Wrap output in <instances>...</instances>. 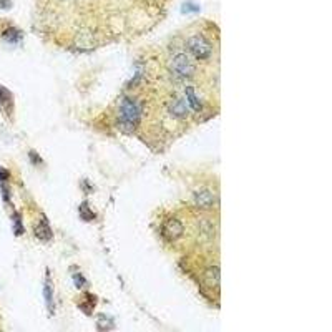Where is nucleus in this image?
<instances>
[{
  "mask_svg": "<svg viewBox=\"0 0 332 332\" xmlns=\"http://www.w3.org/2000/svg\"><path fill=\"white\" fill-rule=\"evenodd\" d=\"M143 105L139 98L133 95H125L116 105V125L120 126L121 132L132 133L138 128L141 121Z\"/></svg>",
  "mask_w": 332,
  "mask_h": 332,
  "instance_id": "f257e3e1",
  "label": "nucleus"
},
{
  "mask_svg": "<svg viewBox=\"0 0 332 332\" xmlns=\"http://www.w3.org/2000/svg\"><path fill=\"white\" fill-rule=\"evenodd\" d=\"M168 70L176 82H193L196 77V62L183 47H171L168 54Z\"/></svg>",
  "mask_w": 332,
  "mask_h": 332,
  "instance_id": "f03ea898",
  "label": "nucleus"
},
{
  "mask_svg": "<svg viewBox=\"0 0 332 332\" xmlns=\"http://www.w3.org/2000/svg\"><path fill=\"white\" fill-rule=\"evenodd\" d=\"M183 49L194 62H209L215 56V43L204 32H191L185 38Z\"/></svg>",
  "mask_w": 332,
  "mask_h": 332,
  "instance_id": "7ed1b4c3",
  "label": "nucleus"
},
{
  "mask_svg": "<svg viewBox=\"0 0 332 332\" xmlns=\"http://www.w3.org/2000/svg\"><path fill=\"white\" fill-rule=\"evenodd\" d=\"M185 222H183L181 218L176 216H169L166 218L163 226H161V234L168 243H176L180 241L185 234Z\"/></svg>",
  "mask_w": 332,
  "mask_h": 332,
  "instance_id": "20e7f679",
  "label": "nucleus"
},
{
  "mask_svg": "<svg viewBox=\"0 0 332 332\" xmlns=\"http://www.w3.org/2000/svg\"><path fill=\"white\" fill-rule=\"evenodd\" d=\"M196 231H198V241L203 244V246H211V244L216 243L218 239V228L216 222L211 220V218L203 216L198 221V226H196Z\"/></svg>",
  "mask_w": 332,
  "mask_h": 332,
  "instance_id": "39448f33",
  "label": "nucleus"
},
{
  "mask_svg": "<svg viewBox=\"0 0 332 332\" xmlns=\"http://www.w3.org/2000/svg\"><path fill=\"white\" fill-rule=\"evenodd\" d=\"M166 110H168L169 116L174 118V120H188L191 115V110L188 107L185 97H180V95H173L171 98L168 100L166 103Z\"/></svg>",
  "mask_w": 332,
  "mask_h": 332,
  "instance_id": "423d86ee",
  "label": "nucleus"
},
{
  "mask_svg": "<svg viewBox=\"0 0 332 332\" xmlns=\"http://www.w3.org/2000/svg\"><path fill=\"white\" fill-rule=\"evenodd\" d=\"M185 100L190 107L191 111H203L206 108V97L201 90L196 88L194 85H186L185 86Z\"/></svg>",
  "mask_w": 332,
  "mask_h": 332,
  "instance_id": "0eeeda50",
  "label": "nucleus"
},
{
  "mask_svg": "<svg viewBox=\"0 0 332 332\" xmlns=\"http://www.w3.org/2000/svg\"><path fill=\"white\" fill-rule=\"evenodd\" d=\"M201 281L213 294L218 296V289H220V266H218V263H211L203 271Z\"/></svg>",
  "mask_w": 332,
  "mask_h": 332,
  "instance_id": "6e6552de",
  "label": "nucleus"
},
{
  "mask_svg": "<svg viewBox=\"0 0 332 332\" xmlns=\"http://www.w3.org/2000/svg\"><path fill=\"white\" fill-rule=\"evenodd\" d=\"M193 198H194V204L199 209L213 208L216 204V201H218L216 194L213 193L211 190H208V188H199V190H196L193 193Z\"/></svg>",
  "mask_w": 332,
  "mask_h": 332,
  "instance_id": "1a4fd4ad",
  "label": "nucleus"
},
{
  "mask_svg": "<svg viewBox=\"0 0 332 332\" xmlns=\"http://www.w3.org/2000/svg\"><path fill=\"white\" fill-rule=\"evenodd\" d=\"M33 233L38 239H40V241H50L52 239V229L49 226V221H47L45 218H40V221L35 224Z\"/></svg>",
  "mask_w": 332,
  "mask_h": 332,
  "instance_id": "9d476101",
  "label": "nucleus"
},
{
  "mask_svg": "<svg viewBox=\"0 0 332 332\" xmlns=\"http://www.w3.org/2000/svg\"><path fill=\"white\" fill-rule=\"evenodd\" d=\"M45 301H47V305H49L50 312H54V309H55V303H54V287H52L50 277H47V282H45Z\"/></svg>",
  "mask_w": 332,
  "mask_h": 332,
  "instance_id": "9b49d317",
  "label": "nucleus"
},
{
  "mask_svg": "<svg viewBox=\"0 0 332 332\" xmlns=\"http://www.w3.org/2000/svg\"><path fill=\"white\" fill-rule=\"evenodd\" d=\"M3 38H5L7 42H19L22 38V35L19 33V30L15 28H8L5 33H3Z\"/></svg>",
  "mask_w": 332,
  "mask_h": 332,
  "instance_id": "f8f14e48",
  "label": "nucleus"
},
{
  "mask_svg": "<svg viewBox=\"0 0 332 332\" xmlns=\"http://www.w3.org/2000/svg\"><path fill=\"white\" fill-rule=\"evenodd\" d=\"M7 97H8V91L3 90V88H0V102H5Z\"/></svg>",
  "mask_w": 332,
  "mask_h": 332,
  "instance_id": "ddd939ff",
  "label": "nucleus"
},
{
  "mask_svg": "<svg viewBox=\"0 0 332 332\" xmlns=\"http://www.w3.org/2000/svg\"><path fill=\"white\" fill-rule=\"evenodd\" d=\"M7 176H8V173L3 168H0V180H5Z\"/></svg>",
  "mask_w": 332,
  "mask_h": 332,
  "instance_id": "4468645a",
  "label": "nucleus"
}]
</instances>
